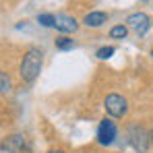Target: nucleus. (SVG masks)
<instances>
[{
	"mask_svg": "<svg viewBox=\"0 0 153 153\" xmlns=\"http://www.w3.org/2000/svg\"><path fill=\"white\" fill-rule=\"evenodd\" d=\"M75 48V39L68 37V35H62V37H56V50L60 52H68Z\"/></svg>",
	"mask_w": 153,
	"mask_h": 153,
	"instance_id": "nucleus-9",
	"label": "nucleus"
},
{
	"mask_svg": "<svg viewBox=\"0 0 153 153\" xmlns=\"http://www.w3.org/2000/svg\"><path fill=\"white\" fill-rule=\"evenodd\" d=\"M10 89H13V81H10L8 73L0 71V95H6V93H10Z\"/></svg>",
	"mask_w": 153,
	"mask_h": 153,
	"instance_id": "nucleus-10",
	"label": "nucleus"
},
{
	"mask_svg": "<svg viewBox=\"0 0 153 153\" xmlns=\"http://www.w3.org/2000/svg\"><path fill=\"white\" fill-rule=\"evenodd\" d=\"M37 23L42 27H54V15H50V13L37 15Z\"/></svg>",
	"mask_w": 153,
	"mask_h": 153,
	"instance_id": "nucleus-13",
	"label": "nucleus"
},
{
	"mask_svg": "<svg viewBox=\"0 0 153 153\" xmlns=\"http://www.w3.org/2000/svg\"><path fill=\"white\" fill-rule=\"evenodd\" d=\"M143 2H149V0H143Z\"/></svg>",
	"mask_w": 153,
	"mask_h": 153,
	"instance_id": "nucleus-17",
	"label": "nucleus"
},
{
	"mask_svg": "<svg viewBox=\"0 0 153 153\" xmlns=\"http://www.w3.org/2000/svg\"><path fill=\"white\" fill-rule=\"evenodd\" d=\"M126 137H128V143L132 145V149L137 153H147L149 145H151V139H149V132L141 124H132L128 128Z\"/></svg>",
	"mask_w": 153,
	"mask_h": 153,
	"instance_id": "nucleus-2",
	"label": "nucleus"
},
{
	"mask_svg": "<svg viewBox=\"0 0 153 153\" xmlns=\"http://www.w3.org/2000/svg\"><path fill=\"white\" fill-rule=\"evenodd\" d=\"M151 56H153V48H151Z\"/></svg>",
	"mask_w": 153,
	"mask_h": 153,
	"instance_id": "nucleus-16",
	"label": "nucleus"
},
{
	"mask_svg": "<svg viewBox=\"0 0 153 153\" xmlns=\"http://www.w3.org/2000/svg\"><path fill=\"white\" fill-rule=\"evenodd\" d=\"M103 108L112 118H124L128 112V102H126V97H122L118 93H110L103 100Z\"/></svg>",
	"mask_w": 153,
	"mask_h": 153,
	"instance_id": "nucleus-3",
	"label": "nucleus"
},
{
	"mask_svg": "<svg viewBox=\"0 0 153 153\" xmlns=\"http://www.w3.org/2000/svg\"><path fill=\"white\" fill-rule=\"evenodd\" d=\"M116 52V48L114 46H103V48H100V50L95 52V56L100 58V60H108V58H112V54Z\"/></svg>",
	"mask_w": 153,
	"mask_h": 153,
	"instance_id": "nucleus-12",
	"label": "nucleus"
},
{
	"mask_svg": "<svg viewBox=\"0 0 153 153\" xmlns=\"http://www.w3.org/2000/svg\"><path fill=\"white\" fill-rule=\"evenodd\" d=\"M149 139H151V143H153V128H151V132H149Z\"/></svg>",
	"mask_w": 153,
	"mask_h": 153,
	"instance_id": "nucleus-15",
	"label": "nucleus"
},
{
	"mask_svg": "<svg viewBox=\"0 0 153 153\" xmlns=\"http://www.w3.org/2000/svg\"><path fill=\"white\" fill-rule=\"evenodd\" d=\"M116 137H118V126H116V122H114L112 118H103L102 122H100V126H97V143H100L102 147H110V145L116 141Z\"/></svg>",
	"mask_w": 153,
	"mask_h": 153,
	"instance_id": "nucleus-4",
	"label": "nucleus"
},
{
	"mask_svg": "<svg viewBox=\"0 0 153 153\" xmlns=\"http://www.w3.org/2000/svg\"><path fill=\"white\" fill-rule=\"evenodd\" d=\"M108 13H103V10H91V13H87L85 17H83V25L85 27H91V29H97V27H102L103 23H108Z\"/></svg>",
	"mask_w": 153,
	"mask_h": 153,
	"instance_id": "nucleus-8",
	"label": "nucleus"
},
{
	"mask_svg": "<svg viewBox=\"0 0 153 153\" xmlns=\"http://www.w3.org/2000/svg\"><path fill=\"white\" fill-rule=\"evenodd\" d=\"M126 27H130L137 35H145L151 27V19L145 13H132L126 17Z\"/></svg>",
	"mask_w": 153,
	"mask_h": 153,
	"instance_id": "nucleus-5",
	"label": "nucleus"
},
{
	"mask_svg": "<svg viewBox=\"0 0 153 153\" xmlns=\"http://www.w3.org/2000/svg\"><path fill=\"white\" fill-rule=\"evenodd\" d=\"M48 153H64V151H62V149H50Z\"/></svg>",
	"mask_w": 153,
	"mask_h": 153,
	"instance_id": "nucleus-14",
	"label": "nucleus"
},
{
	"mask_svg": "<svg viewBox=\"0 0 153 153\" xmlns=\"http://www.w3.org/2000/svg\"><path fill=\"white\" fill-rule=\"evenodd\" d=\"M128 35V27L126 25H114L110 29V37H114V39H124Z\"/></svg>",
	"mask_w": 153,
	"mask_h": 153,
	"instance_id": "nucleus-11",
	"label": "nucleus"
},
{
	"mask_svg": "<svg viewBox=\"0 0 153 153\" xmlns=\"http://www.w3.org/2000/svg\"><path fill=\"white\" fill-rule=\"evenodd\" d=\"M0 149L6 153H21L25 149V137L23 134H10L0 143Z\"/></svg>",
	"mask_w": 153,
	"mask_h": 153,
	"instance_id": "nucleus-7",
	"label": "nucleus"
},
{
	"mask_svg": "<svg viewBox=\"0 0 153 153\" xmlns=\"http://www.w3.org/2000/svg\"><path fill=\"white\" fill-rule=\"evenodd\" d=\"M44 66V52L39 48H29L23 54L21 66H19V76L23 79V83H35V79L42 73Z\"/></svg>",
	"mask_w": 153,
	"mask_h": 153,
	"instance_id": "nucleus-1",
	"label": "nucleus"
},
{
	"mask_svg": "<svg viewBox=\"0 0 153 153\" xmlns=\"http://www.w3.org/2000/svg\"><path fill=\"white\" fill-rule=\"evenodd\" d=\"M54 27L60 33H75L76 29H79V23H76L75 17L60 13V15H54Z\"/></svg>",
	"mask_w": 153,
	"mask_h": 153,
	"instance_id": "nucleus-6",
	"label": "nucleus"
}]
</instances>
